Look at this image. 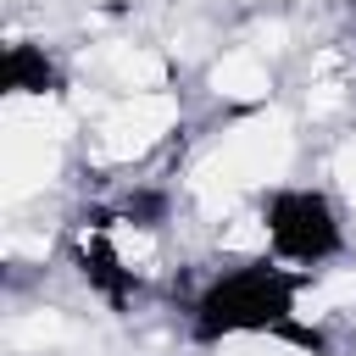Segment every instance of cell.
Returning <instances> with one entry per match:
<instances>
[{"label": "cell", "instance_id": "obj_1", "mask_svg": "<svg viewBox=\"0 0 356 356\" xmlns=\"http://www.w3.org/2000/svg\"><path fill=\"white\" fill-rule=\"evenodd\" d=\"M306 273H289V267H239V273H222L200 289L195 300V339H222V334H278L300 350H317V356H334L328 339L306 323H295V295H300Z\"/></svg>", "mask_w": 356, "mask_h": 356}, {"label": "cell", "instance_id": "obj_2", "mask_svg": "<svg viewBox=\"0 0 356 356\" xmlns=\"http://www.w3.org/2000/svg\"><path fill=\"white\" fill-rule=\"evenodd\" d=\"M267 239L289 261H328L339 250V217L317 189H278L267 200Z\"/></svg>", "mask_w": 356, "mask_h": 356}, {"label": "cell", "instance_id": "obj_3", "mask_svg": "<svg viewBox=\"0 0 356 356\" xmlns=\"http://www.w3.org/2000/svg\"><path fill=\"white\" fill-rule=\"evenodd\" d=\"M0 83L11 95H44V89H56V67L33 44H11L6 61H0Z\"/></svg>", "mask_w": 356, "mask_h": 356}, {"label": "cell", "instance_id": "obj_4", "mask_svg": "<svg viewBox=\"0 0 356 356\" xmlns=\"http://www.w3.org/2000/svg\"><path fill=\"white\" fill-rule=\"evenodd\" d=\"M78 267H83V278L106 295V300H128V289H134V273L128 267H117V256H111V245H83L78 250Z\"/></svg>", "mask_w": 356, "mask_h": 356}]
</instances>
